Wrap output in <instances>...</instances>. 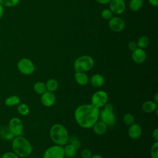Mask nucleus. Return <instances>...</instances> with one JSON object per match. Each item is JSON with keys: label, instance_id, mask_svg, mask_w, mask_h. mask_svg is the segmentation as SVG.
<instances>
[{"label": "nucleus", "instance_id": "nucleus-1", "mask_svg": "<svg viewBox=\"0 0 158 158\" xmlns=\"http://www.w3.org/2000/svg\"><path fill=\"white\" fill-rule=\"evenodd\" d=\"M99 112V109L92 104H82L75 109L74 117L79 126L87 129L98 120Z\"/></svg>", "mask_w": 158, "mask_h": 158}, {"label": "nucleus", "instance_id": "nucleus-2", "mask_svg": "<svg viewBox=\"0 0 158 158\" xmlns=\"http://www.w3.org/2000/svg\"><path fill=\"white\" fill-rule=\"evenodd\" d=\"M51 140L57 145L65 146L68 143L69 135L66 128L62 124L53 125L49 130Z\"/></svg>", "mask_w": 158, "mask_h": 158}, {"label": "nucleus", "instance_id": "nucleus-3", "mask_svg": "<svg viewBox=\"0 0 158 158\" xmlns=\"http://www.w3.org/2000/svg\"><path fill=\"white\" fill-rule=\"evenodd\" d=\"M12 148L14 152L19 157H28L33 151V147L30 143L25 138L19 136L15 138L12 142Z\"/></svg>", "mask_w": 158, "mask_h": 158}, {"label": "nucleus", "instance_id": "nucleus-4", "mask_svg": "<svg viewBox=\"0 0 158 158\" xmlns=\"http://www.w3.org/2000/svg\"><path fill=\"white\" fill-rule=\"evenodd\" d=\"M94 64L93 59L88 55L80 56L75 59L73 64L74 69L76 72H85L91 70Z\"/></svg>", "mask_w": 158, "mask_h": 158}, {"label": "nucleus", "instance_id": "nucleus-5", "mask_svg": "<svg viewBox=\"0 0 158 158\" xmlns=\"http://www.w3.org/2000/svg\"><path fill=\"white\" fill-rule=\"evenodd\" d=\"M114 106L110 103H106L104 109L99 112V117H100L101 121L104 122L107 127L112 126L115 122V115L113 112Z\"/></svg>", "mask_w": 158, "mask_h": 158}, {"label": "nucleus", "instance_id": "nucleus-6", "mask_svg": "<svg viewBox=\"0 0 158 158\" xmlns=\"http://www.w3.org/2000/svg\"><path fill=\"white\" fill-rule=\"evenodd\" d=\"M108 95L107 93L103 90H98L93 93L91 96V101L93 105L98 108H101L107 102Z\"/></svg>", "mask_w": 158, "mask_h": 158}, {"label": "nucleus", "instance_id": "nucleus-7", "mask_svg": "<svg viewBox=\"0 0 158 158\" xmlns=\"http://www.w3.org/2000/svg\"><path fill=\"white\" fill-rule=\"evenodd\" d=\"M17 68L20 73L27 75L33 73L35 70L34 64L28 58H22L20 59L17 63Z\"/></svg>", "mask_w": 158, "mask_h": 158}, {"label": "nucleus", "instance_id": "nucleus-8", "mask_svg": "<svg viewBox=\"0 0 158 158\" xmlns=\"http://www.w3.org/2000/svg\"><path fill=\"white\" fill-rule=\"evenodd\" d=\"M64 147L59 145H53L49 147L44 152L43 158H64Z\"/></svg>", "mask_w": 158, "mask_h": 158}, {"label": "nucleus", "instance_id": "nucleus-9", "mask_svg": "<svg viewBox=\"0 0 158 158\" xmlns=\"http://www.w3.org/2000/svg\"><path fill=\"white\" fill-rule=\"evenodd\" d=\"M9 128L14 136H19L22 134L23 126L22 120L18 117H13L9 123Z\"/></svg>", "mask_w": 158, "mask_h": 158}, {"label": "nucleus", "instance_id": "nucleus-10", "mask_svg": "<svg viewBox=\"0 0 158 158\" xmlns=\"http://www.w3.org/2000/svg\"><path fill=\"white\" fill-rule=\"evenodd\" d=\"M125 26L124 20L118 17H112L109 20V27L110 29L115 32L122 31Z\"/></svg>", "mask_w": 158, "mask_h": 158}, {"label": "nucleus", "instance_id": "nucleus-11", "mask_svg": "<svg viewBox=\"0 0 158 158\" xmlns=\"http://www.w3.org/2000/svg\"><path fill=\"white\" fill-rule=\"evenodd\" d=\"M109 3L110 10L115 14H121L125 9V3L123 0H111Z\"/></svg>", "mask_w": 158, "mask_h": 158}, {"label": "nucleus", "instance_id": "nucleus-12", "mask_svg": "<svg viewBox=\"0 0 158 158\" xmlns=\"http://www.w3.org/2000/svg\"><path fill=\"white\" fill-rule=\"evenodd\" d=\"M56 96L53 92L46 91L41 96V102L42 104L47 107L52 106L56 102Z\"/></svg>", "mask_w": 158, "mask_h": 158}, {"label": "nucleus", "instance_id": "nucleus-13", "mask_svg": "<svg viewBox=\"0 0 158 158\" xmlns=\"http://www.w3.org/2000/svg\"><path fill=\"white\" fill-rule=\"evenodd\" d=\"M131 58L137 64H141L144 62L146 60V53L143 49L137 48L136 49L132 51Z\"/></svg>", "mask_w": 158, "mask_h": 158}, {"label": "nucleus", "instance_id": "nucleus-14", "mask_svg": "<svg viewBox=\"0 0 158 158\" xmlns=\"http://www.w3.org/2000/svg\"><path fill=\"white\" fill-rule=\"evenodd\" d=\"M128 134L130 138L133 139H138L141 136L142 134V128L139 124L134 123L130 125Z\"/></svg>", "mask_w": 158, "mask_h": 158}, {"label": "nucleus", "instance_id": "nucleus-15", "mask_svg": "<svg viewBox=\"0 0 158 158\" xmlns=\"http://www.w3.org/2000/svg\"><path fill=\"white\" fill-rule=\"evenodd\" d=\"M93 131L98 135H104L107 130V126L102 121H97L92 127Z\"/></svg>", "mask_w": 158, "mask_h": 158}, {"label": "nucleus", "instance_id": "nucleus-16", "mask_svg": "<svg viewBox=\"0 0 158 158\" xmlns=\"http://www.w3.org/2000/svg\"><path fill=\"white\" fill-rule=\"evenodd\" d=\"M74 78L75 81L81 86H85L89 82V78L85 72H76L74 75Z\"/></svg>", "mask_w": 158, "mask_h": 158}, {"label": "nucleus", "instance_id": "nucleus-17", "mask_svg": "<svg viewBox=\"0 0 158 158\" xmlns=\"http://www.w3.org/2000/svg\"><path fill=\"white\" fill-rule=\"evenodd\" d=\"M142 110L145 113H152L157 110V104L152 101H145L142 105Z\"/></svg>", "mask_w": 158, "mask_h": 158}, {"label": "nucleus", "instance_id": "nucleus-18", "mask_svg": "<svg viewBox=\"0 0 158 158\" xmlns=\"http://www.w3.org/2000/svg\"><path fill=\"white\" fill-rule=\"evenodd\" d=\"M90 83L91 85L95 88H99L104 83V78L101 74H94L91 76L90 78Z\"/></svg>", "mask_w": 158, "mask_h": 158}, {"label": "nucleus", "instance_id": "nucleus-19", "mask_svg": "<svg viewBox=\"0 0 158 158\" xmlns=\"http://www.w3.org/2000/svg\"><path fill=\"white\" fill-rule=\"evenodd\" d=\"M0 136L5 140H11L14 137V135L9 128V127L6 125L0 127Z\"/></svg>", "mask_w": 158, "mask_h": 158}, {"label": "nucleus", "instance_id": "nucleus-20", "mask_svg": "<svg viewBox=\"0 0 158 158\" xmlns=\"http://www.w3.org/2000/svg\"><path fill=\"white\" fill-rule=\"evenodd\" d=\"M64 152L65 157L68 158H73L77 153L76 148L70 144H67L64 147Z\"/></svg>", "mask_w": 158, "mask_h": 158}, {"label": "nucleus", "instance_id": "nucleus-21", "mask_svg": "<svg viewBox=\"0 0 158 158\" xmlns=\"http://www.w3.org/2000/svg\"><path fill=\"white\" fill-rule=\"evenodd\" d=\"M45 85H46L47 91L50 92H53V93L56 91L59 87L58 81L54 78H51L48 80L45 83Z\"/></svg>", "mask_w": 158, "mask_h": 158}, {"label": "nucleus", "instance_id": "nucleus-22", "mask_svg": "<svg viewBox=\"0 0 158 158\" xmlns=\"http://www.w3.org/2000/svg\"><path fill=\"white\" fill-rule=\"evenodd\" d=\"M20 98L18 96L14 95V96H12L7 98L5 100V104L7 106L11 107L15 105H19L20 104Z\"/></svg>", "mask_w": 158, "mask_h": 158}, {"label": "nucleus", "instance_id": "nucleus-23", "mask_svg": "<svg viewBox=\"0 0 158 158\" xmlns=\"http://www.w3.org/2000/svg\"><path fill=\"white\" fill-rule=\"evenodd\" d=\"M143 4V0H130L129 7L132 11H138L142 7Z\"/></svg>", "mask_w": 158, "mask_h": 158}, {"label": "nucleus", "instance_id": "nucleus-24", "mask_svg": "<svg viewBox=\"0 0 158 158\" xmlns=\"http://www.w3.org/2000/svg\"><path fill=\"white\" fill-rule=\"evenodd\" d=\"M33 88L35 91L39 94H42L47 91L45 83L42 81H37L35 83L33 86Z\"/></svg>", "mask_w": 158, "mask_h": 158}, {"label": "nucleus", "instance_id": "nucleus-25", "mask_svg": "<svg viewBox=\"0 0 158 158\" xmlns=\"http://www.w3.org/2000/svg\"><path fill=\"white\" fill-rule=\"evenodd\" d=\"M149 43V38L146 36H142L138 39L136 44H137L138 48L144 49L148 46Z\"/></svg>", "mask_w": 158, "mask_h": 158}, {"label": "nucleus", "instance_id": "nucleus-26", "mask_svg": "<svg viewBox=\"0 0 158 158\" xmlns=\"http://www.w3.org/2000/svg\"><path fill=\"white\" fill-rule=\"evenodd\" d=\"M17 111L21 115H27L30 112V108L26 104H20L17 107Z\"/></svg>", "mask_w": 158, "mask_h": 158}, {"label": "nucleus", "instance_id": "nucleus-27", "mask_svg": "<svg viewBox=\"0 0 158 158\" xmlns=\"http://www.w3.org/2000/svg\"><path fill=\"white\" fill-rule=\"evenodd\" d=\"M68 143H69V144H70L73 146H74L76 148L77 150L78 148H80V145H81V143H80V139L75 135H70V136L69 135Z\"/></svg>", "mask_w": 158, "mask_h": 158}, {"label": "nucleus", "instance_id": "nucleus-28", "mask_svg": "<svg viewBox=\"0 0 158 158\" xmlns=\"http://www.w3.org/2000/svg\"><path fill=\"white\" fill-rule=\"evenodd\" d=\"M20 2V0H0V4L3 7H12L17 6Z\"/></svg>", "mask_w": 158, "mask_h": 158}, {"label": "nucleus", "instance_id": "nucleus-29", "mask_svg": "<svg viewBox=\"0 0 158 158\" xmlns=\"http://www.w3.org/2000/svg\"><path fill=\"white\" fill-rule=\"evenodd\" d=\"M123 122L127 125H131L135 122V117L131 114H126L123 117Z\"/></svg>", "mask_w": 158, "mask_h": 158}, {"label": "nucleus", "instance_id": "nucleus-30", "mask_svg": "<svg viewBox=\"0 0 158 158\" xmlns=\"http://www.w3.org/2000/svg\"><path fill=\"white\" fill-rule=\"evenodd\" d=\"M151 158H158V142L156 141L151 146Z\"/></svg>", "mask_w": 158, "mask_h": 158}, {"label": "nucleus", "instance_id": "nucleus-31", "mask_svg": "<svg viewBox=\"0 0 158 158\" xmlns=\"http://www.w3.org/2000/svg\"><path fill=\"white\" fill-rule=\"evenodd\" d=\"M112 12L110 9H104L101 12V17L105 20H110L112 17Z\"/></svg>", "mask_w": 158, "mask_h": 158}, {"label": "nucleus", "instance_id": "nucleus-32", "mask_svg": "<svg viewBox=\"0 0 158 158\" xmlns=\"http://www.w3.org/2000/svg\"><path fill=\"white\" fill-rule=\"evenodd\" d=\"M81 156L82 158H91L92 156V153L89 149H84L81 152Z\"/></svg>", "mask_w": 158, "mask_h": 158}, {"label": "nucleus", "instance_id": "nucleus-33", "mask_svg": "<svg viewBox=\"0 0 158 158\" xmlns=\"http://www.w3.org/2000/svg\"><path fill=\"white\" fill-rule=\"evenodd\" d=\"M1 158H19V156L14 152H7L4 154Z\"/></svg>", "mask_w": 158, "mask_h": 158}, {"label": "nucleus", "instance_id": "nucleus-34", "mask_svg": "<svg viewBox=\"0 0 158 158\" xmlns=\"http://www.w3.org/2000/svg\"><path fill=\"white\" fill-rule=\"evenodd\" d=\"M128 47L129 49L131 50V51H134L135 49H136L138 48L137 44H136L135 42H134V41H130V42H129L128 44Z\"/></svg>", "mask_w": 158, "mask_h": 158}, {"label": "nucleus", "instance_id": "nucleus-35", "mask_svg": "<svg viewBox=\"0 0 158 158\" xmlns=\"http://www.w3.org/2000/svg\"><path fill=\"white\" fill-rule=\"evenodd\" d=\"M152 138L154 139V140L156 141H158V128H156L154 130L152 133Z\"/></svg>", "mask_w": 158, "mask_h": 158}, {"label": "nucleus", "instance_id": "nucleus-36", "mask_svg": "<svg viewBox=\"0 0 158 158\" xmlns=\"http://www.w3.org/2000/svg\"><path fill=\"white\" fill-rule=\"evenodd\" d=\"M149 2L153 6H158V0H148Z\"/></svg>", "mask_w": 158, "mask_h": 158}, {"label": "nucleus", "instance_id": "nucleus-37", "mask_svg": "<svg viewBox=\"0 0 158 158\" xmlns=\"http://www.w3.org/2000/svg\"><path fill=\"white\" fill-rule=\"evenodd\" d=\"M98 3L101 4H107L109 3L111 0H96Z\"/></svg>", "mask_w": 158, "mask_h": 158}, {"label": "nucleus", "instance_id": "nucleus-38", "mask_svg": "<svg viewBox=\"0 0 158 158\" xmlns=\"http://www.w3.org/2000/svg\"><path fill=\"white\" fill-rule=\"evenodd\" d=\"M4 14V8L3 6L0 4V20L2 18Z\"/></svg>", "mask_w": 158, "mask_h": 158}, {"label": "nucleus", "instance_id": "nucleus-39", "mask_svg": "<svg viewBox=\"0 0 158 158\" xmlns=\"http://www.w3.org/2000/svg\"><path fill=\"white\" fill-rule=\"evenodd\" d=\"M154 101L157 104L158 103V94L157 93H156L154 96Z\"/></svg>", "mask_w": 158, "mask_h": 158}, {"label": "nucleus", "instance_id": "nucleus-40", "mask_svg": "<svg viewBox=\"0 0 158 158\" xmlns=\"http://www.w3.org/2000/svg\"><path fill=\"white\" fill-rule=\"evenodd\" d=\"M91 158H103V157L99 154H94V155H92Z\"/></svg>", "mask_w": 158, "mask_h": 158}, {"label": "nucleus", "instance_id": "nucleus-41", "mask_svg": "<svg viewBox=\"0 0 158 158\" xmlns=\"http://www.w3.org/2000/svg\"><path fill=\"white\" fill-rule=\"evenodd\" d=\"M0 158H1V155H0Z\"/></svg>", "mask_w": 158, "mask_h": 158}]
</instances>
